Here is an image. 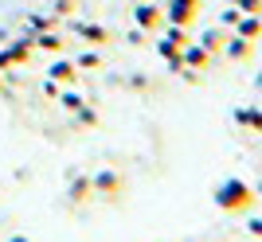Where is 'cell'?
Instances as JSON below:
<instances>
[{
  "mask_svg": "<svg viewBox=\"0 0 262 242\" xmlns=\"http://www.w3.org/2000/svg\"><path fill=\"white\" fill-rule=\"evenodd\" d=\"M215 199H219V207H227V211H243V207H251V187L243 180H231V184H223L215 191Z\"/></svg>",
  "mask_w": 262,
  "mask_h": 242,
  "instance_id": "obj_1",
  "label": "cell"
},
{
  "mask_svg": "<svg viewBox=\"0 0 262 242\" xmlns=\"http://www.w3.org/2000/svg\"><path fill=\"white\" fill-rule=\"evenodd\" d=\"M262 32V20H239V35L243 39H254Z\"/></svg>",
  "mask_w": 262,
  "mask_h": 242,
  "instance_id": "obj_2",
  "label": "cell"
},
{
  "mask_svg": "<svg viewBox=\"0 0 262 242\" xmlns=\"http://www.w3.org/2000/svg\"><path fill=\"white\" fill-rule=\"evenodd\" d=\"M239 121L251 129H262V110H239Z\"/></svg>",
  "mask_w": 262,
  "mask_h": 242,
  "instance_id": "obj_3",
  "label": "cell"
},
{
  "mask_svg": "<svg viewBox=\"0 0 262 242\" xmlns=\"http://www.w3.org/2000/svg\"><path fill=\"white\" fill-rule=\"evenodd\" d=\"M247 51H251L247 39H235V43H231V55H235V59H247Z\"/></svg>",
  "mask_w": 262,
  "mask_h": 242,
  "instance_id": "obj_4",
  "label": "cell"
},
{
  "mask_svg": "<svg viewBox=\"0 0 262 242\" xmlns=\"http://www.w3.org/2000/svg\"><path fill=\"white\" fill-rule=\"evenodd\" d=\"M239 4H243L247 12H258V16H262V0H239Z\"/></svg>",
  "mask_w": 262,
  "mask_h": 242,
  "instance_id": "obj_5",
  "label": "cell"
},
{
  "mask_svg": "<svg viewBox=\"0 0 262 242\" xmlns=\"http://www.w3.org/2000/svg\"><path fill=\"white\" fill-rule=\"evenodd\" d=\"M251 234H258V238H262V219H254V223H251Z\"/></svg>",
  "mask_w": 262,
  "mask_h": 242,
  "instance_id": "obj_6",
  "label": "cell"
},
{
  "mask_svg": "<svg viewBox=\"0 0 262 242\" xmlns=\"http://www.w3.org/2000/svg\"><path fill=\"white\" fill-rule=\"evenodd\" d=\"M258 86H262V78H258Z\"/></svg>",
  "mask_w": 262,
  "mask_h": 242,
  "instance_id": "obj_7",
  "label": "cell"
}]
</instances>
